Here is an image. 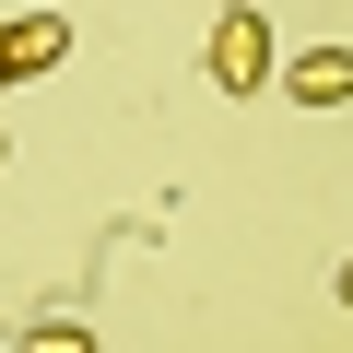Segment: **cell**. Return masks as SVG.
Instances as JSON below:
<instances>
[{"label":"cell","instance_id":"cell-1","mask_svg":"<svg viewBox=\"0 0 353 353\" xmlns=\"http://www.w3.org/2000/svg\"><path fill=\"white\" fill-rule=\"evenodd\" d=\"M271 24H259V0H224V12H212V48H201V71L224 83V94H271Z\"/></svg>","mask_w":353,"mask_h":353},{"label":"cell","instance_id":"cell-2","mask_svg":"<svg viewBox=\"0 0 353 353\" xmlns=\"http://www.w3.org/2000/svg\"><path fill=\"white\" fill-rule=\"evenodd\" d=\"M71 59V24L59 12H12V24H0V83H48Z\"/></svg>","mask_w":353,"mask_h":353},{"label":"cell","instance_id":"cell-3","mask_svg":"<svg viewBox=\"0 0 353 353\" xmlns=\"http://www.w3.org/2000/svg\"><path fill=\"white\" fill-rule=\"evenodd\" d=\"M271 83L294 106H353V48H294V59H271Z\"/></svg>","mask_w":353,"mask_h":353},{"label":"cell","instance_id":"cell-4","mask_svg":"<svg viewBox=\"0 0 353 353\" xmlns=\"http://www.w3.org/2000/svg\"><path fill=\"white\" fill-rule=\"evenodd\" d=\"M341 306H353V259H341Z\"/></svg>","mask_w":353,"mask_h":353},{"label":"cell","instance_id":"cell-5","mask_svg":"<svg viewBox=\"0 0 353 353\" xmlns=\"http://www.w3.org/2000/svg\"><path fill=\"white\" fill-rule=\"evenodd\" d=\"M0 165H12V130H0Z\"/></svg>","mask_w":353,"mask_h":353}]
</instances>
